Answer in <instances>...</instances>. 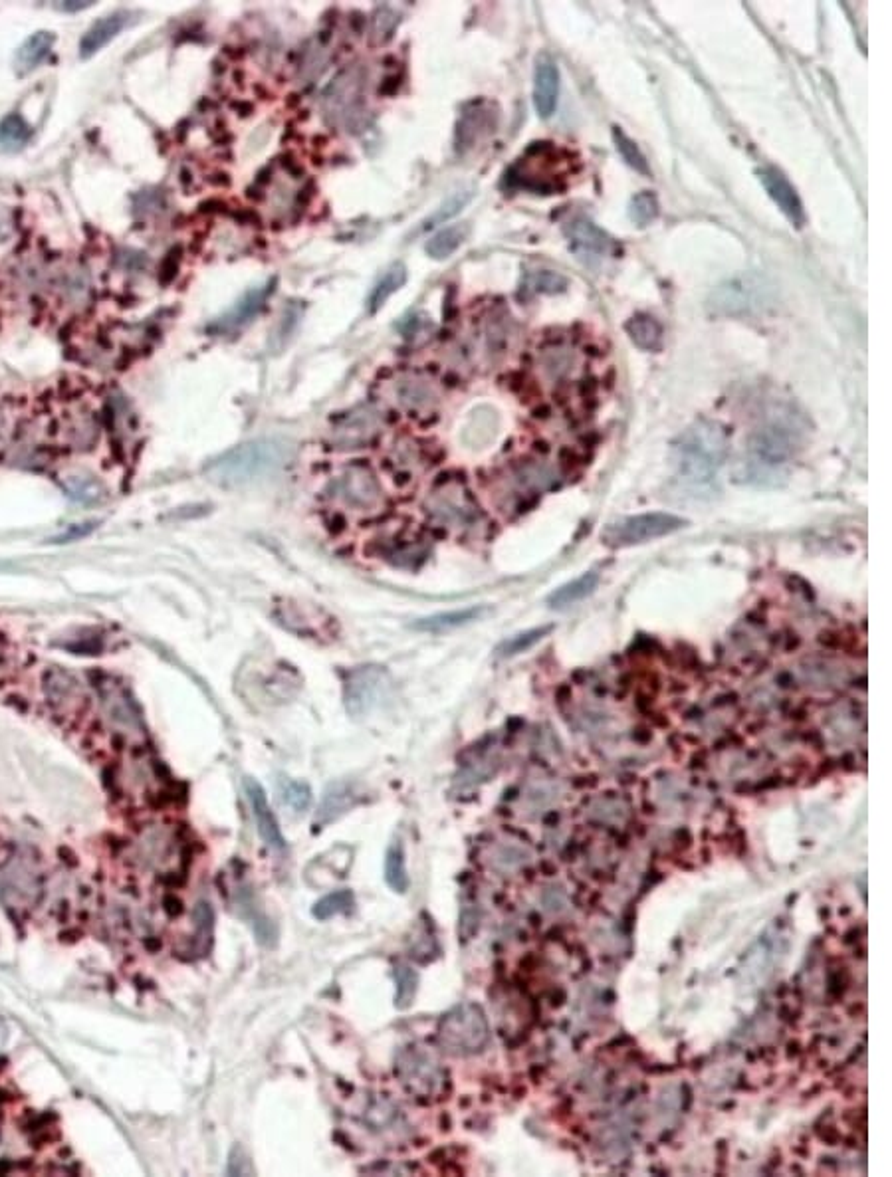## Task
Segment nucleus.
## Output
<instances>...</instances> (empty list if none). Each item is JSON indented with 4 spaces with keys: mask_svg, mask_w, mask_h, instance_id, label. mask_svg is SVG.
<instances>
[{
    "mask_svg": "<svg viewBox=\"0 0 892 1177\" xmlns=\"http://www.w3.org/2000/svg\"><path fill=\"white\" fill-rule=\"evenodd\" d=\"M296 454L294 442L278 436L256 438L226 450L205 468L211 482L224 488H244L268 482L286 470Z\"/></svg>",
    "mask_w": 892,
    "mask_h": 1177,
    "instance_id": "f257e3e1",
    "label": "nucleus"
},
{
    "mask_svg": "<svg viewBox=\"0 0 892 1177\" xmlns=\"http://www.w3.org/2000/svg\"><path fill=\"white\" fill-rule=\"evenodd\" d=\"M728 454V436L718 423L698 421L686 428L672 448V462L678 478L692 486H710Z\"/></svg>",
    "mask_w": 892,
    "mask_h": 1177,
    "instance_id": "f03ea898",
    "label": "nucleus"
},
{
    "mask_svg": "<svg viewBox=\"0 0 892 1177\" xmlns=\"http://www.w3.org/2000/svg\"><path fill=\"white\" fill-rule=\"evenodd\" d=\"M772 286L756 274L728 278L708 298V310L722 318H742L764 310L770 304Z\"/></svg>",
    "mask_w": 892,
    "mask_h": 1177,
    "instance_id": "7ed1b4c3",
    "label": "nucleus"
},
{
    "mask_svg": "<svg viewBox=\"0 0 892 1177\" xmlns=\"http://www.w3.org/2000/svg\"><path fill=\"white\" fill-rule=\"evenodd\" d=\"M490 1039L484 1011L476 1003H462L448 1011L439 1027V1043L450 1055L480 1053Z\"/></svg>",
    "mask_w": 892,
    "mask_h": 1177,
    "instance_id": "20e7f679",
    "label": "nucleus"
},
{
    "mask_svg": "<svg viewBox=\"0 0 892 1177\" xmlns=\"http://www.w3.org/2000/svg\"><path fill=\"white\" fill-rule=\"evenodd\" d=\"M686 526H688V520L674 516V514H667V512L639 514V516H629V518H621L617 522L607 524L601 530V541H603V545H607L611 549H623V547H633V545H641V543H647L653 539L676 534Z\"/></svg>",
    "mask_w": 892,
    "mask_h": 1177,
    "instance_id": "39448f33",
    "label": "nucleus"
},
{
    "mask_svg": "<svg viewBox=\"0 0 892 1177\" xmlns=\"http://www.w3.org/2000/svg\"><path fill=\"white\" fill-rule=\"evenodd\" d=\"M797 444V432L778 421H770L756 428L750 436V478H756V474L762 470V480H766L768 474L791 462Z\"/></svg>",
    "mask_w": 892,
    "mask_h": 1177,
    "instance_id": "423d86ee",
    "label": "nucleus"
},
{
    "mask_svg": "<svg viewBox=\"0 0 892 1177\" xmlns=\"http://www.w3.org/2000/svg\"><path fill=\"white\" fill-rule=\"evenodd\" d=\"M42 898V878L26 856H14L0 866V902L6 908L26 910Z\"/></svg>",
    "mask_w": 892,
    "mask_h": 1177,
    "instance_id": "0eeeda50",
    "label": "nucleus"
},
{
    "mask_svg": "<svg viewBox=\"0 0 892 1177\" xmlns=\"http://www.w3.org/2000/svg\"><path fill=\"white\" fill-rule=\"evenodd\" d=\"M395 1072L403 1086L419 1098L439 1094L445 1084V1070L441 1069L433 1053L423 1047L403 1049L397 1057Z\"/></svg>",
    "mask_w": 892,
    "mask_h": 1177,
    "instance_id": "6e6552de",
    "label": "nucleus"
},
{
    "mask_svg": "<svg viewBox=\"0 0 892 1177\" xmlns=\"http://www.w3.org/2000/svg\"><path fill=\"white\" fill-rule=\"evenodd\" d=\"M335 498L355 512H373L383 504V492L371 470L353 466L337 478Z\"/></svg>",
    "mask_w": 892,
    "mask_h": 1177,
    "instance_id": "1a4fd4ad",
    "label": "nucleus"
},
{
    "mask_svg": "<svg viewBox=\"0 0 892 1177\" xmlns=\"http://www.w3.org/2000/svg\"><path fill=\"white\" fill-rule=\"evenodd\" d=\"M565 238L569 242V250L581 260L585 266L599 264L605 256L613 250V240L607 232H603L595 222L585 216H577L563 226Z\"/></svg>",
    "mask_w": 892,
    "mask_h": 1177,
    "instance_id": "9d476101",
    "label": "nucleus"
},
{
    "mask_svg": "<svg viewBox=\"0 0 892 1177\" xmlns=\"http://www.w3.org/2000/svg\"><path fill=\"white\" fill-rule=\"evenodd\" d=\"M391 690V680L385 670L361 668L349 676L347 682V710L355 716L367 714L375 708Z\"/></svg>",
    "mask_w": 892,
    "mask_h": 1177,
    "instance_id": "9b49d317",
    "label": "nucleus"
},
{
    "mask_svg": "<svg viewBox=\"0 0 892 1177\" xmlns=\"http://www.w3.org/2000/svg\"><path fill=\"white\" fill-rule=\"evenodd\" d=\"M44 696H46V702L52 708V712L60 718L78 716L84 708V702H86L84 690H82L80 682L76 680V676H72L70 672L60 670V668H52L50 672H46Z\"/></svg>",
    "mask_w": 892,
    "mask_h": 1177,
    "instance_id": "f8f14e48",
    "label": "nucleus"
},
{
    "mask_svg": "<svg viewBox=\"0 0 892 1177\" xmlns=\"http://www.w3.org/2000/svg\"><path fill=\"white\" fill-rule=\"evenodd\" d=\"M244 791H246V797H248V803H250L252 817L256 821V829H258L260 839L264 841V845L268 849L282 853L286 849V839H284V835L280 831V825H278V821H276V817H274V813H272V809L268 805L266 791L262 789V785L258 781H254L250 777L244 779Z\"/></svg>",
    "mask_w": 892,
    "mask_h": 1177,
    "instance_id": "ddd939ff",
    "label": "nucleus"
},
{
    "mask_svg": "<svg viewBox=\"0 0 892 1177\" xmlns=\"http://www.w3.org/2000/svg\"><path fill=\"white\" fill-rule=\"evenodd\" d=\"M762 187L766 189L768 197L778 205L783 216L797 228H801L805 224V211H803V203L795 191V187L787 181V177L778 171L776 167H760L756 171Z\"/></svg>",
    "mask_w": 892,
    "mask_h": 1177,
    "instance_id": "4468645a",
    "label": "nucleus"
},
{
    "mask_svg": "<svg viewBox=\"0 0 892 1177\" xmlns=\"http://www.w3.org/2000/svg\"><path fill=\"white\" fill-rule=\"evenodd\" d=\"M274 284H276V280L266 282L264 286L246 292L219 320L209 323L207 331L215 333V335H223V333H232V331L244 327L246 323H250L254 320V316L262 310L268 296L274 292Z\"/></svg>",
    "mask_w": 892,
    "mask_h": 1177,
    "instance_id": "2eb2a0df",
    "label": "nucleus"
},
{
    "mask_svg": "<svg viewBox=\"0 0 892 1177\" xmlns=\"http://www.w3.org/2000/svg\"><path fill=\"white\" fill-rule=\"evenodd\" d=\"M558 98V62L548 52H542L536 58V70H534V106L542 119H550L556 113Z\"/></svg>",
    "mask_w": 892,
    "mask_h": 1177,
    "instance_id": "dca6fc26",
    "label": "nucleus"
},
{
    "mask_svg": "<svg viewBox=\"0 0 892 1177\" xmlns=\"http://www.w3.org/2000/svg\"><path fill=\"white\" fill-rule=\"evenodd\" d=\"M100 698H102L104 714L112 726L123 730V732H131V734L141 732L139 714L121 686L113 684L112 680L104 682L100 686Z\"/></svg>",
    "mask_w": 892,
    "mask_h": 1177,
    "instance_id": "f3484780",
    "label": "nucleus"
},
{
    "mask_svg": "<svg viewBox=\"0 0 892 1177\" xmlns=\"http://www.w3.org/2000/svg\"><path fill=\"white\" fill-rule=\"evenodd\" d=\"M127 20L129 12L125 10H115L112 14L96 20L80 40V58L90 60L92 56H96L127 26Z\"/></svg>",
    "mask_w": 892,
    "mask_h": 1177,
    "instance_id": "a211bd4d",
    "label": "nucleus"
},
{
    "mask_svg": "<svg viewBox=\"0 0 892 1177\" xmlns=\"http://www.w3.org/2000/svg\"><path fill=\"white\" fill-rule=\"evenodd\" d=\"M355 805H357V793H355V789L349 783H345V781L332 783L326 789V793L322 797V803L318 807L316 827L322 829V827L334 823L341 815H345L349 809H353Z\"/></svg>",
    "mask_w": 892,
    "mask_h": 1177,
    "instance_id": "6ab92c4d",
    "label": "nucleus"
},
{
    "mask_svg": "<svg viewBox=\"0 0 892 1177\" xmlns=\"http://www.w3.org/2000/svg\"><path fill=\"white\" fill-rule=\"evenodd\" d=\"M54 42H56V36H54V32H48V30L34 32L30 38H26V42L18 48L16 58H14L16 74L22 78V76L34 72L50 56Z\"/></svg>",
    "mask_w": 892,
    "mask_h": 1177,
    "instance_id": "aec40b11",
    "label": "nucleus"
},
{
    "mask_svg": "<svg viewBox=\"0 0 892 1177\" xmlns=\"http://www.w3.org/2000/svg\"><path fill=\"white\" fill-rule=\"evenodd\" d=\"M490 613V607L486 605H476V607H466V609H456V611H446V613H439L427 619H421L419 623H415L417 631H425V633H446L458 627H466L474 621L484 619Z\"/></svg>",
    "mask_w": 892,
    "mask_h": 1177,
    "instance_id": "412c9836",
    "label": "nucleus"
},
{
    "mask_svg": "<svg viewBox=\"0 0 892 1177\" xmlns=\"http://www.w3.org/2000/svg\"><path fill=\"white\" fill-rule=\"evenodd\" d=\"M597 585H599V575L597 573H593V571L583 573L577 579H573V581H569V583L558 587L556 591H552L548 595V599H546L548 601V607L550 609H556V611L569 609V607L581 603L583 599H587L589 595H593L595 589H597Z\"/></svg>",
    "mask_w": 892,
    "mask_h": 1177,
    "instance_id": "4be33fe9",
    "label": "nucleus"
},
{
    "mask_svg": "<svg viewBox=\"0 0 892 1177\" xmlns=\"http://www.w3.org/2000/svg\"><path fill=\"white\" fill-rule=\"evenodd\" d=\"M498 434V419L494 411L488 409H476L472 413V417L468 419V423L462 428L460 432V440L466 448L472 450H480L484 448L490 440H494Z\"/></svg>",
    "mask_w": 892,
    "mask_h": 1177,
    "instance_id": "5701e85b",
    "label": "nucleus"
},
{
    "mask_svg": "<svg viewBox=\"0 0 892 1177\" xmlns=\"http://www.w3.org/2000/svg\"><path fill=\"white\" fill-rule=\"evenodd\" d=\"M625 331L631 341L643 351H661L665 343V329L661 321L649 314H637L625 323Z\"/></svg>",
    "mask_w": 892,
    "mask_h": 1177,
    "instance_id": "b1692460",
    "label": "nucleus"
},
{
    "mask_svg": "<svg viewBox=\"0 0 892 1177\" xmlns=\"http://www.w3.org/2000/svg\"><path fill=\"white\" fill-rule=\"evenodd\" d=\"M405 284H407V268H405V264H403V262H395V264H391V266H389V268L383 272V276L377 280V284L373 286V290H371V294H369V300H367V304H369V314H377V312H379V310L385 306V302H387V300H389V298H391L395 292H399V290H401Z\"/></svg>",
    "mask_w": 892,
    "mask_h": 1177,
    "instance_id": "393cba45",
    "label": "nucleus"
},
{
    "mask_svg": "<svg viewBox=\"0 0 892 1177\" xmlns=\"http://www.w3.org/2000/svg\"><path fill=\"white\" fill-rule=\"evenodd\" d=\"M468 236H470L468 222L450 224L429 238V242L425 244V252L433 260H446L468 240Z\"/></svg>",
    "mask_w": 892,
    "mask_h": 1177,
    "instance_id": "a878e982",
    "label": "nucleus"
},
{
    "mask_svg": "<svg viewBox=\"0 0 892 1177\" xmlns=\"http://www.w3.org/2000/svg\"><path fill=\"white\" fill-rule=\"evenodd\" d=\"M238 910H240V916L252 926V930L256 934V940L262 946H274L276 944V940H278L276 926L266 916V912L262 910V906L254 904V900H252L250 894L238 900Z\"/></svg>",
    "mask_w": 892,
    "mask_h": 1177,
    "instance_id": "bb28decb",
    "label": "nucleus"
},
{
    "mask_svg": "<svg viewBox=\"0 0 892 1177\" xmlns=\"http://www.w3.org/2000/svg\"><path fill=\"white\" fill-rule=\"evenodd\" d=\"M32 139V127L20 113H8L0 121V151L16 153Z\"/></svg>",
    "mask_w": 892,
    "mask_h": 1177,
    "instance_id": "cd10ccee",
    "label": "nucleus"
},
{
    "mask_svg": "<svg viewBox=\"0 0 892 1177\" xmlns=\"http://www.w3.org/2000/svg\"><path fill=\"white\" fill-rule=\"evenodd\" d=\"M385 880L389 884V888L397 894H405L409 890V874H407V860H405V847L401 843V839L393 841L387 849L385 855Z\"/></svg>",
    "mask_w": 892,
    "mask_h": 1177,
    "instance_id": "c85d7f7f",
    "label": "nucleus"
},
{
    "mask_svg": "<svg viewBox=\"0 0 892 1177\" xmlns=\"http://www.w3.org/2000/svg\"><path fill=\"white\" fill-rule=\"evenodd\" d=\"M62 486L66 488V492L74 500L84 502V504L100 502L104 498V494H106L102 482L98 478L90 476V474H72V476H66V478H62Z\"/></svg>",
    "mask_w": 892,
    "mask_h": 1177,
    "instance_id": "c756f323",
    "label": "nucleus"
},
{
    "mask_svg": "<svg viewBox=\"0 0 892 1177\" xmlns=\"http://www.w3.org/2000/svg\"><path fill=\"white\" fill-rule=\"evenodd\" d=\"M552 631H556V625H542V627H536V629L518 633V635L510 637V639H506V641L502 642L496 648V656H500V658H512L516 654L528 652L538 642L544 641Z\"/></svg>",
    "mask_w": 892,
    "mask_h": 1177,
    "instance_id": "7c9ffc66",
    "label": "nucleus"
},
{
    "mask_svg": "<svg viewBox=\"0 0 892 1177\" xmlns=\"http://www.w3.org/2000/svg\"><path fill=\"white\" fill-rule=\"evenodd\" d=\"M278 795H280L282 805H286L288 809H292L298 815L306 813L312 805V789L304 781L282 779L278 785Z\"/></svg>",
    "mask_w": 892,
    "mask_h": 1177,
    "instance_id": "2f4dec72",
    "label": "nucleus"
},
{
    "mask_svg": "<svg viewBox=\"0 0 892 1177\" xmlns=\"http://www.w3.org/2000/svg\"><path fill=\"white\" fill-rule=\"evenodd\" d=\"M395 1007L397 1009H407L413 1005V999L417 995V985H419V975L417 971L407 965V963H397L395 971Z\"/></svg>",
    "mask_w": 892,
    "mask_h": 1177,
    "instance_id": "473e14b6",
    "label": "nucleus"
},
{
    "mask_svg": "<svg viewBox=\"0 0 892 1177\" xmlns=\"http://www.w3.org/2000/svg\"><path fill=\"white\" fill-rule=\"evenodd\" d=\"M613 143H615V147H617L619 155L623 157V161H625V163H627L631 169H635V171H637V173H641V175H651V169H649V161H647V157L643 155V151L639 149V145H637V143H635V141H633V139H631V137H629V135H627V133H625V131H623L619 125H615V127H613Z\"/></svg>",
    "mask_w": 892,
    "mask_h": 1177,
    "instance_id": "72a5a7b5",
    "label": "nucleus"
},
{
    "mask_svg": "<svg viewBox=\"0 0 892 1177\" xmlns=\"http://www.w3.org/2000/svg\"><path fill=\"white\" fill-rule=\"evenodd\" d=\"M351 906H353V892L347 888H341V890H335L332 894L324 896L322 900H318L312 908V916L326 922L334 916L349 912Z\"/></svg>",
    "mask_w": 892,
    "mask_h": 1177,
    "instance_id": "f704fd0d",
    "label": "nucleus"
},
{
    "mask_svg": "<svg viewBox=\"0 0 892 1177\" xmlns=\"http://www.w3.org/2000/svg\"><path fill=\"white\" fill-rule=\"evenodd\" d=\"M659 216V201L655 197V193L651 191H643L639 195H635L631 199L629 205V218L637 224V226H649L655 218Z\"/></svg>",
    "mask_w": 892,
    "mask_h": 1177,
    "instance_id": "c9c22d12",
    "label": "nucleus"
},
{
    "mask_svg": "<svg viewBox=\"0 0 892 1177\" xmlns=\"http://www.w3.org/2000/svg\"><path fill=\"white\" fill-rule=\"evenodd\" d=\"M526 286L536 294H559L567 288V278L552 270H538L528 276Z\"/></svg>",
    "mask_w": 892,
    "mask_h": 1177,
    "instance_id": "e433bc0d",
    "label": "nucleus"
},
{
    "mask_svg": "<svg viewBox=\"0 0 892 1177\" xmlns=\"http://www.w3.org/2000/svg\"><path fill=\"white\" fill-rule=\"evenodd\" d=\"M470 199H472V193H470V191H458V193H454L452 197H448V199H446L445 203H443V205H441V207H439L435 213L431 214V216L425 220L423 228H433V226H437V224H443L445 220L452 218L454 214L460 213V211H462V207H464V205H466Z\"/></svg>",
    "mask_w": 892,
    "mask_h": 1177,
    "instance_id": "4c0bfd02",
    "label": "nucleus"
},
{
    "mask_svg": "<svg viewBox=\"0 0 892 1177\" xmlns=\"http://www.w3.org/2000/svg\"><path fill=\"white\" fill-rule=\"evenodd\" d=\"M193 920H195V928H197V940L201 942V952L209 950L211 938H213V908L209 902H199L193 910Z\"/></svg>",
    "mask_w": 892,
    "mask_h": 1177,
    "instance_id": "58836bf2",
    "label": "nucleus"
},
{
    "mask_svg": "<svg viewBox=\"0 0 892 1177\" xmlns=\"http://www.w3.org/2000/svg\"><path fill=\"white\" fill-rule=\"evenodd\" d=\"M226 1174H228V1176H252V1174H254V1166H252L250 1158L246 1156L244 1148H240V1146H234V1148L230 1150Z\"/></svg>",
    "mask_w": 892,
    "mask_h": 1177,
    "instance_id": "ea45409f",
    "label": "nucleus"
},
{
    "mask_svg": "<svg viewBox=\"0 0 892 1177\" xmlns=\"http://www.w3.org/2000/svg\"><path fill=\"white\" fill-rule=\"evenodd\" d=\"M88 6H92V2H64V4H56V8L58 10H64V12H78V10H84Z\"/></svg>",
    "mask_w": 892,
    "mask_h": 1177,
    "instance_id": "a19ab883",
    "label": "nucleus"
},
{
    "mask_svg": "<svg viewBox=\"0 0 892 1177\" xmlns=\"http://www.w3.org/2000/svg\"><path fill=\"white\" fill-rule=\"evenodd\" d=\"M6 1039H8V1029H6L4 1021L0 1019V1051H2V1047L6 1045Z\"/></svg>",
    "mask_w": 892,
    "mask_h": 1177,
    "instance_id": "79ce46f5",
    "label": "nucleus"
},
{
    "mask_svg": "<svg viewBox=\"0 0 892 1177\" xmlns=\"http://www.w3.org/2000/svg\"><path fill=\"white\" fill-rule=\"evenodd\" d=\"M2 238H4V236H2V230H0V242H2Z\"/></svg>",
    "mask_w": 892,
    "mask_h": 1177,
    "instance_id": "37998d69",
    "label": "nucleus"
}]
</instances>
